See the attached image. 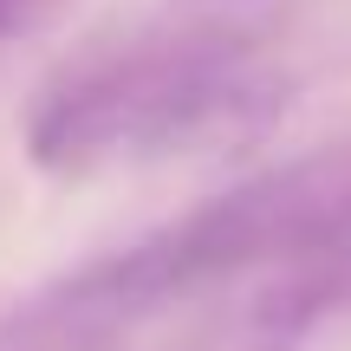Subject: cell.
Returning a JSON list of instances; mask_svg holds the SVG:
<instances>
[{
    "instance_id": "cell-1",
    "label": "cell",
    "mask_w": 351,
    "mask_h": 351,
    "mask_svg": "<svg viewBox=\"0 0 351 351\" xmlns=\"http://www.w3.org/2000/svg\"><path fill=\"white\" fill-rule=\"evenodd\" d=\"M287 72L241 39H163L59 85L33 111L26 150L52 176L228 156L287 117Z\"/></svg>"
},
{
    "instance_id": "cell-2",
    "label": "cell",
    "mask_w": 351,
    "mask_h": 351,
    "mask_svg": "<svg viewBox=\"0 0 351 351\" xmlns=\"http://www.w3.org/2000/svg\"><path fill=\"white\" fill-rule=\"evenodd\" d=\"M280 306L300 319L326 306H351V195L332 202L313 221V234L280 261Z\"/></svg>"
}]
</instances>
